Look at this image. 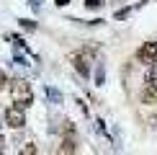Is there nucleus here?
I'll list each match as a JSON object with an SVG mask.
<instances>
[{
    "label": "nucleus",
    "mask_w": 157,
    "mask_h": 155,
    "mask_svg": "<svg viewBox=\"0 0 157 155\" xmlns=\"http://www.w3.org/2000/svg\"><path fill=\"white\" fill-rule=\"evenodd\" d=\"M8 88H10L13 103H18V106H23V109H29L31 103H34V90H31V83H29V80L16 78V80L8 83Z\"/></svg>",
    "instance_id": "obj_1"
},
{
    "label": "nucleus",
    "mask_w": 157,
    "mask_h": 155,
    "mask_svg": "<svg viewBox=\"0 0 157 155\" xmlns=\"http://www.w3.org/2000/svg\"><path fill=\"white\" fill-rule=\"evenodd\" d=\"M72 67L80 73V78H90V65H93V49H80L70 57Z\"/></svg>",
    "instance_id": "obj_2"
},
{
    "label": "nucleus",
    "mask_w": 157,
    "mask_h": 155,
    "mask_svg": "<svg viewBox=\"0 0 157 155\" xmlns=\"http://www.w3.org/2000/svg\"><path fill=\"white\" fill-rule=\"evenodd\" d=\"M3 121H5V127H10V129H23L26 127V109L18 106V103H13V106L5 109Z\"/></svg>",
    "instance_id": "obj_3"
},
{
    "label": "nucleus",
    "mask_w": 157,
    "mask_h": 155,
    "mask_svg": "<svg viewBox=\"0 0 157 155\" xmlns=\"http://www.w3.org/2000/svg\"><path fill=\"white\" fill-rule=\"evenodd\" d=\"M142 103H157V70H149L142 85Z\"/></svg>",
    "instance_id": "obj_4"
},
{
    "label": "nucleus",
    "mask_w": 157,
    "mask_h": 155,
    "mask_svg": "<svg viewBox=\"0 0 157 155\" xmlns=\"http://www.w3.org/2000/svg\"><path fill=\"white\" fill-rule=\"evenodd\" d=\"M136 62L147 65V67H152L157 65V42H144L139 49H136Z\"/></svg>",
    "instance_id": "obj_5"
},
{
    "label": "nucleus",
    "mask_w": 157,
    "mask_h": 155,
    "mask_svg": "<svg viewBox=\"0 0 157 155\" xmlns=\"http://www.w3.org/2000/svg\"><path fill=\"white\" fill-rule=\"evenodd\" d=\"M77 150V142L72 134H64L62 137V145H59V153H75Z\"/></svg>",
    "instance_id": "obj_6"
},
{
    "label": "nucleus",
    "mask_w": 157,
    "mask_h": 155,
    "mask_svg": "<svg viewBox=\"0 0 157 155\" xmlns=\"http://www.w3.org/2000/svg\"><path fill=\"white\" fill-rule=\"evenodd\" d=\"M44 93H47V98H49V103H62V93L57 88H44Z\"/></svg>",
    "instance_id": "obj_7"
},
{
    "label": "nucleus",
    "mask_w": 157,
    "mask_h": 155,
    "mask_svg": "<svg viewBox=\"0 0 157 155\" xmlns=\"http://www.w3.org/2000/svg\"><path fill=\"white\" fill-rule=\"evenodd\" d=\"M103 83H106V67L98 65V70H95V85H103Z\"/></svg>",
    "instance_id": "obj_8"
},
{
    "label": "nucleus",
    "mask_w": 157,
    "mask_h": 155,
    "mask_svg": "<svg viewBox=\"0 0 157 155\" xmlns=\"http://www.w3.org/2000/svg\"><path fill=\"white\" fill-rule=\"evenodd\" d=\"M39 153V147L34 145V142H26V145L21 147V155H36Z\"/></svg>",
    "instance_id": "obj_9"
},
{
    "label": "nucleus",
    "mask_w": 157,
    "mask_h": 155,
    "mask_svg": "<svg viewBox=\"0 0 157 155\" xmlns=\"http://www.w3.org/2000/svg\"><path fill=\"white\" fill-rule=\"evenodd\" d=\"M103 5H106V0H85V8H90V10H98Z\"/></svg>",
    "instance_id": "obj_10"
},
{
    "label": "nucleus",
    "mask_w": 157,
    "mask_h": 155,
    "mask_svg": "<svg viewBox=\"0 0 157 155\" xmlns=\"http://www.w3.org/2000/svg\"><path fill=\"white\" fill-rule=\"evenodd\" d=\"M132 10H134V8H121V10H116V16H113V18H116V21H124V18L132 16Z\"/></svg>",
    "instance_id": "obj_11"
},
{
    "label": "nucleus",
    "mask_w": 157,
    "mask_h": 155,
    "mask_svg": "<svg viewBox=\"0 0 157 155\" xmlns=\"http://www.w3.org/2000/svg\"><path fill=\"white\" fill-rule=\"evenodd\" d=\"M18 23H21L26 31H36V23H34V21H29V18H18Z\"/></svg>",
    "instance_id": "obj_12"
},
{
    "label": "nucleus",
    "mask_w": 157,
    "mask_h": 155,
    "mask_svg": "<svg viewBox=\"0 0 157 155\" xmlns=\"http://www.w3.org/2000/svg\"><path fill=\"white\" fill-rule=\"evenodd\" d=\"M29 5H31V8H34V10H39V8H41V5H44V0H29Z\"/></svg>",
    "instance_id": "obj_13"
},
{
    "label": "nucleus",
    "mask_w": 157,
    "mask_h": 155,
    "mask_svg": "<svg viewBox=\"0 0 157 155\" xmlns=\"http://www.w3.org/2000/svg\"><path fill=\"white\" fill-rule=\"evenodd\" d=\"M5 85H8V78H5V73L0 70V88H5Z\"/></svg>",
    "instance_id": "obj_14"
},
{
    "label": "nucleus",
    "mask_w": 157,
    "mask_h": 155,
    "mask_svg": "<svg viewBox=\"0 0 157 155\" xmlns=\"http://www.w3.org/2000/svg\"><path fill=\"white\" fill-rule=\"evenodd\" d=\"M54 3H57V8H64V5H67L70 0H54Z\"/></svg>",
    "instance_id": "obj_15"
},
{
    "label": "nucleus",
    "mask_w": 157,
    "mask_h": 155,
    "mask_svg": "<svg viewBox=\"0 0 157 155\" xmlns=\"http://www.w3.org/2000/svg\"><path fill=\"white\" fill-rule=\"evenodd\" d=\"M147 3H149V0H139V3H136V5H134V10H136V8H144V5H147Z\"/></svg>",
    "instance_id": "obj_16"
},
{
    "label": "nucleus",
    "mask_w": 157,
    "mask_h": 155,
    "mask_svg": "<svg viewBox=\"0 0 157 155\" xmlns=\"http://www.w3.org/2000/svg\"><path fill=\"white\" fill-rule=\"evenodd\" d=\"M5 150V140H3V134H0V153Z\"/></svg>",
    "instance_id": "obj_17"
},
{
    "label": "nucleus",
    "mask_w": 157,
    "mask_h": 155,
    "mask_svg": "<svg viewBox=\"0 0 157 155\" xmlns=\"http://www.w3.org/2000/svg\"><path fill=\"white\" fill-rule=\"evenodd\" d=\"M149 124H152V127L157 129V116H152V119H149Z\"/></svg>",
    "instance_id": "obj_18"
},
{
    "label": "nucleus",
    "mask_w": 157,
    "mask_h": 155,
    "mask_svg": "<svg viewBox=\"0 0 157 155\" xmlns=\"http://www.w3.org/2000/svg\"><path fill=\"white\" fill-rule=\"evenodd\" d=\"M0 127H3V121H0Z\"/></svg>",
    "instance_id": "obj_19"
}]
</instances>
